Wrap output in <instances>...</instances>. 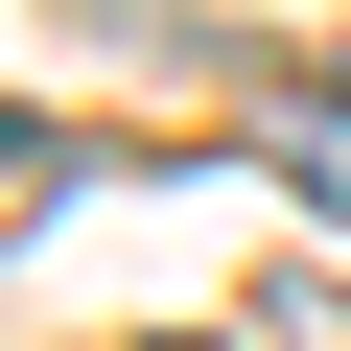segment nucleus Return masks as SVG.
Listing matches in <instances>:
<instances>
[{
  "mask_svg": "<svg viewBox=\"0 0 351 351\" xmlns=\"http://www.w3.org/2000/svg\"><path fill=\"white\" fill-rule=\"evenodd\" d=\"M281 188H304V211H351V117H328V94L281 117Z\"/></svg>",
  "mask_w": 351,
  "mask_h": 351,
  "instance_id": "obj_1",
  "label": "nucleus"
},
{
  "mask_svg": "<svg viewBox=\"0 0 351 351\" xmlns=\"http://www.w3.org/2000/svg\"><path fill=\"white\" fill-rule=\"evenodd\" d=\"M258 351H351V281H281V304H258Z\"/></svg>",
  "mask_w": 351,
  "mask_h": 351,
  "instance_id": "obj_2",
  "label": "nucleus"
},
{
  "mask_svg": "<svg viewBox=\"0 0 351 351\" xmlns=\"http://www.w3.org/2000/svg\"><path fill=\"white\" fill-rule=\"evenodd\" d=\"M164 351H234V328H164Z\"/></svg>",
  "mask_w": 351,
  "mask_h": 351,
  "instance_id": "obj_3",
  "label": "nucleus"
}]
</instances>
